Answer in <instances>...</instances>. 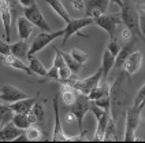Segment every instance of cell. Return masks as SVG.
<instances>
[{
	"instance_id": "cell-17",
	"label": "cell",
	"mask_w": 145,
	"mask_h": 143,
	"mask_svg": "<svg viewBox=\"0 0 145 143\" xmlns=\"http://www.w3.org/2000/svg\"><path fill=\"white\" fill-rule=\"evenodd\" d=\"M111 117H112L111 110H107L101 119L97 120V127H96V131H95V136H93V140L95 142H103L104 140L105 129L108 127V122H110Z\"/></svg>"
},
{
	"instance_id": "cell-24",
	"label": "cell",
	"mask_w": 145,
	"mask_h": 143,
	"mask_svg": "<svg viewBox=\"0 0 145 143\" xmlns=\"http://www.w3.org/2000/svg\"><path fill=\"white\" fill-rule=\"evenodd\" d=\"M27 59H29V68H30L32 73L39 74V76H42V77H45V76H47L48 69H45V66L42 65V62H41L37 56L30 55V54H29V55H27Z\"/></svg>"
},
{
	"instance_id": "cell-5",
	"label": "cell",
	"mask_w": 145,
	"mask_h": 143,
	"mask_svg": "<svg viewBox=\"0 0 145 143\" xmlns=\"http://www.w3.org/2000/svg\"><path fill=\"white\" fill-rule=\"evenodd\" d=\"M119 24H123L122 21L121 13H115V14H103V15L95 18V25L104 29L108 33L110 39L116 40V26Z\"/></svg>"
},
{
	"instance_id": "cell-11",
	"label": "cell",
	"mask_w": 145,
	"mask_h": 143,
	"mask_svg": "<svg viewBox=\"0 0 145 143\" xmlns=\"http://www.w3.org/2000/svg\"><path fill=\"white\" fill-rule=\"evenodd\" d=\"M24 134L25 129L18 128L12 121H10L6 125L0 128V142H15L16 139Z\"/></svg>"
},
{
	"instance_id": "cell-41",
	"label": "cell",
	"mask_w": 145,
	"mask_h": 143,
	"mask_svg": "<svg viewBox=\"0 0 145 143\" xmlns=\"http://www.w3.org/2000/svg\"><path fill=\"white\" fill-rule=\"evenodd\" d=\"M19 1H21V4L24 7H29V6H32L33 3H36L34 0H19Z\"/></svg>"
},
{
	"instance_id": "cell-36",
	"label": "cell",
	"mask_w": 145,
	"mask_h": 143,
	"mask_svg": "<svg viewBox=\"0 0 145 143\" xmlns=\"http://www.w3.org/2000/svg\"><path fill=\"white\" fill-rule=\"evenodd\" d=\"M11 54V44H8V41L0 39V55H8Z\"/></svg>"
},
{
	"instance_id": "cell-27",
	"label": "cell",
	"mask_w": 145,
	"mask_h": 143,
	"mask_svg": "<svg viewBox=\"0 0 145 143\" xmlns=\"http://www.w3.org/2000/svg\"><path fill=\"white\" fill-rule=\"evenodd\" d=\"M60 52H62V55H63V59H65L66 65L71 69V72L74 74H78L81 70V68H82V65H81L80 62H77V61L71 56L70 52H65V51H60Z\"/></svg>"
},
{
	"instance_id": "cell-32",
	"label": "cell",
	"mask_w": 145,
	"mask_h": 143,
	"mask_svg": "<svg viewBox=\"0 0 145 143\" xmlns=\"http://www.w3.org/2000/svg\"><path fill=\"white\" fill-rule=\"evenodd\" d=\"M71 56L77 61V62H80L81 65H84L86 61H88V54L86 52H84L82 50H78V48H74V50H71Z\"/></svg>"
},
{
	"instance_id": "cell-43",
	"label": "cell",
	"mask_w": 145,
	"mask_h": 143,
	"mask_svg": "<svg viewBox=\"0 0 145 143\" xmlns=\"http://www.w3.org/2000/svg\"><path fill=\"white\" fill-rule=\"evenodd\" d=\"M140 10H142V11H145V4H141V6H140Z\"/></svg>"
},
{
	"instance_id": "cell-14",
	"label": "cell",
	"mask_w": 145,
	"mask_h": 143,
	"mask_svg": "<svg viewBox=\"0 0 145 143\" xmlns=\"http://www.w3.org/2000/svg\"><path fill=\"white\" fill-rule=\"evenodd\" d=\"M141 65H142V54L137 51V50H134L130 56L127 58V61L125 62L123 65V72H125V74H127V76H133L134 73H137L140 69H141Z\"/></svg>"
},
{
	"instance_id": "cell-12",
	"label": "cell",
	"mask_w": 145,
	"mask_h": 143,
	"mask_svg": "<svg viewBox=\"0 0 145 143\" xmlns=\"http://www.w3.org/2000/svg\"><path fill=\"white\" fill-rule=\"evenodd\" d=\"M0 15H1V21H3L6 41L10 43L11 41V29H12V17H11V11H10L7 0H0Z\"/></svg>"
},
{
	"instance_id": "cell-8",
	"label": "cell",
	"mask_w": 145,
	"mask_h": 143,
	"mask_svg": "<svg viewBox=\"0 0 145 143\" xmlns=\"http://www.w3.org/2000/svg\"><path fill=\"white\" fill-rule=\"evenodd\" d=\"M24 15L26 17V18H27L36 28H39L40 30H44V32H52L51 26L47 24L45 18H44L42 13H41L40 7H39L36 3H33L32 6H29V7H25Z\"/></svg>"
},
{
	"instance_id": "cell-3",
	"label": "cell",
	"mask_w": 145,
	"mask_h": 143,
	"mask_svg": "<svg viewBox=\"0 0 145 143\" xmlns=\"http://www.w3.org/2000/svg\"><path fill=\"white\" fill-rule=\"evenodd\" d=\"M59 95L60 94H55L54 96V110H55V128H54V135H52V140L54 142H74V140H82L85 134H81L77 136H69L63 131L62 128V122H60V117H59Z\"/></svg>"
},
{
	"instance_id": "cell-4",
	"label": "cell",
	"mask_w": 145,
	"mask_h": 143,
	"mask_svg": "<svg viewBox=\"0 0 145 143\" xmlns=\"http://www.w3.org/2000/svg\"><path fill=\"white\" fill-rule=\"evenodd\" d=\"M121 17L122 21L126 28H129L133 32L134 36L142 37V33L140 30V21H138V11L134 8L133 4H130L129 1H125L123 7L121 8Z\"/></svg>"
},
{
	"instance_id": "cell-7",
	"label": "cell",
	"mask_w": 145,
	"mask_h": 143,
	"mask_svg": "<svg viewBox=\"0 0 145 143\" xmlns=\"http://www.w3.org/2000/svg\"><path fill=\"white\" fill-rule=\"evenodd\" d=\"M63 34H65V29H60V30H56V32H42L39 33L34 40H33V43L30 44V48H29V54L30 55H34V54H37L39 51H41L42 48H45L47 46H49L54 40L59 39V37H63ZM27 54V55H29Z\"/></svg>"
},
{
	"instance_id": "cell-10",
	"label": "cell",
	"mask_w": 145,
	"mask_h": 143,
	"mask_svg": "<svg viewBox=\"0 0 145 143\" xmlns=\"http://www.w3.org/2000/svg\"><path fill=\"white\" fill-rule=\"evenodd\" d=\"M25 98H29L27 94H25L24 91L18 89L14 85H10V84H6L0 88V99L6 103H14L16 101H21V99H25Z\"/></svg>"
},
{
	"instance_id": "cell-2",
	"label": "cell",
	"mask_w": 145,
	"mask_h": 143,
	"mask_svg": "<svg viewBox=\"0 0 145 143\" xmlns=\"http://www.w3.org/2000/svg\"><path fill=\"white\" fill-rule=\"evenodd\" d=\"M141 113L142 111L134 109L133 106L127 107L126 110V117H125V135H123V142H134L137 140L136 132L141 122Z\"/></svg>"
},
{
	"instance_id": "cell-30",
	"label": "cell",
	"mask_w": 145,
	"mask_h": 143,
	"mask_svg": "<svg viewBox=\"0 0 145 143\" xmlns=\"http://www.w3.org/2000/svg\"><path fill=\"white\" fill-rule=\"evenodd\" d=\"M104 140L105 142H108V140H110V142H111V140L116 142V140H118V135H116V128H115V120H114V117H111L110 122H108V127L105 129Z\"/></svg>"
},
{
	"instance_id": "cell-21",
	"label": "cell",
	"mask_w": 145,
	"mask_h": 143,
	"mask_svg": "<svg viewBox=\"0 0 145 143\" xmlns=\"http://www.w3.org/2000/svg\"><path fill=\"white\" fill-rule=\"evenodd\" d=\"M115 58L116 56L110 52V50L105 48L104 52H103V58H101V70H103V81H107L108 79V74L111 69L114 68L115 65Z\"/></svg>"
},
{
	"instance_id": "cell-33",
	"label": "cell",
	"mask_w": 145,
	"mask_h": 143,
	"mask_svg": "<svg viewBox=\"0 0 145 143\" xmlns=\"http://www.w3.org/2000/svg\"><path fill=\"white\" fill-rule=\"evenodd\" d=\"M74 76V73L71 72V69L67 66V65H63L62 68H59V81H66V80L71 79Z\"/></svg>"
},
{
	"instance_id": "cell-42",
	"label": "cell",
	"mask_w": 145,
	"mask_h": 143,
	"mask_svg": "<svg viewBox=\"0 0 145 143\" xmlns=\"http://www.w3.org/2000/svg\"><path fill=\"white\" fill-rule=\"evenodd\" d=\"M110 3H114V4H118L119 7H123V4H125V1L123 0H110Z\"/></svg>"
},
{
	"instance_id": "cell-34",
	"label": "cell",
	"mask_w": 145,
	"mask_h": 143,
	"mask_svg": "<svg viewBox=\"0 0 145 143\" xmlns=\"http://www.w3.org/2000/svg\"><path fill=\"white\" fill-rule=\"evenodd\" d=\"M33 113H34V116L37 117V121H44V119H45V114H44V109H42V106H41L40 103H34V106H33Z\"/></svg>"
},
{
	"instance_id": "cell-37",
	"label": "cell",
	"mask_w": 145,
	"mask_h": 143,
	"mask_svg": "<svg viewBox=\"0 0 145 143\" xmlns=\"http://www.w3.org/2000/svg\"><path fill=\"white\" fill-rule=\"evenodd\" d=\"M107 50H110V52L116 56L119 54V51H121V47H119V44H118L116 40H111V41L108 43V46H107Z\"/></svg>"
},
{
	"instance_id": "cell-29",
	"label": "cell",
	"mask_w": 145,
	"mask_h": 143,
	"mask_svg": "<svg viewBox=\"0 0 145 143\" xmlns=\"http://www.w3.org/2000/svg\"><path fill=\"white\" fill-rule=\"evenodd\" d=\"M14 117V111L10 107V105H1L0 103V120H1V127L10 122Z\"/></svg>"
},
{
	"instance_id": "cell-22",
	"label": "cell",
	"mask_w": 145,
	"mask_h": 143,
	"mask_svg": "<svg viewBox=\"0 0 145 143\" xmlns=\"http://www.w3.org/2000/svg\"><path fill=\"white\" fill-rule=\"evenodd\" d=\"M29 48L30 47H29L27 41L24 39H21L19 41L11 44V54L18 56V58H21V59H26V58H27V54H29Z\"/></svg>"
},
{
	"instance_id": "cell-23",
	"label": "cell",
	"mask_w": 145,
	"mask_h": 143,
	"mask_svg": "<svg viewBox=\"0 0 145 143\" xmlns=\"http://www.w3.org/2000/svg\"><path fill=\"white\" fill-rule=\"evenodd\" d=\"M45 1H47V4H48L49 7L52 8L57 15L65 21L66 24L71 21V17H70V14L67 13V10H66L65 6L62 4V1H60V0H45Z\"/></svg>"
},
{
	"instance_id": "cell-13",
	"label": "cell",
	"mask_w": 145,
	"mask_h": 143,
	"mask_svg": "<svg viewBox=\"0 0 145 143\" xmlns=\"http://www.w3.org/2000/svg\"><path fill=\"white\" fill-rule=\"evenodd\" d=\"M136 41H137V36H133L129 41H126V44L121 48L119 54H118L116 58H115V65H114V68H116V69H122V68H123V65H125V62L127 61V58L130 56V54L136 50Z\"/></svg>"
},
{
	"instance_id": "cell-31",
	"label": "cell",
	"mask_w": 145,
	"mask_h": 143,
	"mask_svg": "<svg viewBox=\"0 0 145 143\" xmlns=\"http://www.w3.org/2000/svg\"><path fill=\"white\" fill-rule=\"evenodd\" d=\"M25 134L27 136V140H40L42 138V131L39 127H36L34 124L30 125L27 129H25Z\"/></svg>"
},
{
	"instance_id": "cell-19",
	"label": "cell",
	"mask_w": 145,
	"mask_h": 143,
	"mask_svg": "<svg viewBox=\"0 0 145 143\" xmlns=\"http://www.w3.org/2000/svg\"><path fill=\"white\" fill-rule=\"evenodd\" d=\"M16 29H18V34H19L21 39L27 40L32 34L33 29H34V25L25 15H21L16 19Z\"/></svg>"
},
{
	"instance_id": "cell-9",
	"label": "cell",
	"mask_w": 145,
	"mask_h": 143,
	"mask_svg": "<svg viewBox=\"0 0 145 143\" xmlns=\"http://www.w3.org/2000/svg\"><path fill=\"white\" fill-rule=\"evenodd\" d=\"M90 25H95V18L92 17H81V18H75L72 19L70 22L66 24V28H65V34H63V43L62 44H66V41L71 37L72 34L78 33L81 29L86 28V26H90Z\"/></svg>"
},
{
	"instance_id": "cell-35",
	"label": "cell",
	"mask_w": 145,
	"mask_h": 143,
	"mask_svg": "<svg viewBox=\"0 0 145 143\" xmlns=\"http://www.w3.org/2000/svg\"><path fill=\"white\" fill-rule=\"evenodd\" d=\"M45 80H59V68L52 65L48 69V72H47Z\"/></svg>"
},
{
	"instance_id": "cell-1",
	"label": "cell",
	"mask_w": 145,
	"mask_h": 143,
	"mask_svg": "<svg viewBox=\"0 0 145 143\" xmlns=\"http://www.w3.org/2000/svg\"><path fill=\"white\" fill-rule=\"evenodd\" d=\"M101 80H103V70H101V68H100L95 74L89 76V77H86V79H75V77L72 76L71 79L66 80V81H63V83L70 84L71 87H74L78 92H81V94L88 95L93 88L97 87V85L100 84Z\"/></svg>"
},
{
	"instance_id": "cell-18",
	"label": "cell",
	"mask_w": 145,
	"mask_h": 143,
	"mask_svg": "<svg viewBox=\"0 0 145 143\" xmlns=\"http://www.w3.org/2000/svg\"><path fill=\"white\" fill-rule=\"evenodd\" d=\"M59 94H60V98H62V101H63V103H65L66 106H71V105L77 101L78 91H77L74 87H71L70 84L63 83V84L60 85Z\"/></svg>"
},
{
	"instance_id": "cell-15",
	"label": "cell",
	"mask_w": 145,
	"mask_h": 143,
	"mask_svg": "<svg viewBox=\"0 0 145 143\" xmlns=\"http://www.w3.org/2000/svg\"><path fill=\"white\" fill-rule=\"evenodd\" d=\"M108 4H110V0H88L85 13H86L88 17L97 18V17L105 14Z\"/></svg>"
},
{
	"instance_id": "cell-20",
	"label": "cell",
	"mask_w": 145,
	"mask_h": 143,
	"mask_svg": "<svg viewBox=\"0 0 145 143\" xmlns=\"http://www.w3.org/2000/svg\"><path fill=\"white\" fill-rule=\"evenodd\" d=\"M36 103V98H25L21 101H16L14 103H8L10 107L12 109L14 113H22V114H27L33 110V106Z\"/></svg>"
},
{
	"instance_id": "cell-40",
	"label": "cell",
	"mask_w": 145,
	"mask_h": 143,
	"mask_svg": "<svg viewBox=\"0 0 145 143\" xmlns=\"http://www.w3.org/2000/svg\"><path fill=\"white\" fill-rule=\"evenodd\" d=\"M133 36H134V34H133V32L130 30L129 28H125V29H123V30L121 32V39L125 40V41H129V40L131 39Z\"/></svg>"
},
{
	"instance_id": "cell-25",
	"label": "cell",
	"mask_w": 145,
	"mask_h": 143,
	"mask_svg": "<svg viewBox=\"0 0 145 143\" xmlns=\"http://www.w3.org/2000/svg\"><path fill=\"white\" fill-rule=\"evenodd\" d=\"M10 11H11V17H12V25L16 22V19L21 15H24V10L25 7L21 4L19 0H7Z\"/></svg>"
},
{
	"instance_id": "cell-6",
	"label": "cell",
	"mask_w": 145,
	"mask_h": 143,
	"mask_svg": "<svg viewBox=\"0 0 145 143\" xmlns=\"http://www.w3.org/2000/svg\"><path fill=\"white\" fill-rule=\"evenodd\" d=\"M69 110L74 113L81 134H85V131H84V117L88 111H90V99L88 98V95L78 92L77 101L71 106H69Z\"/></svg>"
},
{
	"instance_id": "cell-26",
	"label": "cell",
	"mask_w": 145,
	"mask_h": 143,
	"mask_svg": "<svg viewBox=\"0 0 145 143\" xmlns=\"http://www.w3.org/2000/svg\"><path fill=\"white\" fill-rule=\"evenodd\" d=\"M11 121L21 129H27L30 125H33L29 119V114H22V113H14V117Z\"/></svg>"
},
{
	"instance_id": "cell-39",
	"label": "cell",
	"mask_w": 145,
	"mask_h": 143,
	"mask_svg": "<svg viewBox=\"0 0 145 143\" xmlns=\"http://www.w3.org/2000/svg\"><path fill=\"white\" fill-rule=\"evenodd\" d=\"M70 1H71L72 7L77 11H85V8H86V1L85 0H70Z\"/></svg>"
},
{
	"instance_id": "cell-16",
	"label": "cell",
	"mask_w": 145,
	"mask_h": 143,
	"mask_svg": "<svg viewBox=\"0 0 145 143\" xmlns=\"http://www.w3.org/2000/svg\"><path fill=\"white\" fill-rule=\"evenodd\" d=\"M1 62H3L4 65H7V66L14 68V69H16V70L24 72L25 74H27V76H32L33 74L32 70H30V68H29V65H26L24 62V59H21V58H18V56L12 55V54L3 55L1 56Z\"/></svg>"
},
{
	"instance_id": "cell-28",
	"label": "cell",
	"mask_w": 145,
	"mask_h": 143,
	"mask_svg": "<svg viewBox=\"0 0 145 143\" xmlns=\"http://www.w3.org/2000/svg\"><path fill=\"white\" fill-rule=\"evenodd\" d=\"M131 106L140 111H142L145 109V83L141 85V88L138 89L137 95L134 98V102H133Z\"/></svg>"
},
{
	"instance_id": "cell-38",
	"label": "cell",
	"mask_w": 145,
	"mask_h": 143,
	"mask_svg": "<svg viewBox=\"0 0 145 143\" xmlns=\"http://www.w3.org/2000/svg\"><path fill=\"white\" fill-rule=\"evenodd\" d=\"M138 21H140V30L142 33V39L145 40V11L140 10L138 13Z\"/></svg>"
},
{
	"instance_id": "cell-44",
	"label": "cell",
	"mask_w": 145,
	"mask_h": 143,
	"mask_svg": "<svg viewBox=\"0 0 145 143\" xmlns=\"http://www.w3.org/2000/svg\"><path fill=\"white\" fill-rule=\"evenodd\" d=\"M0 128H1V120H0Z\"/></svg>"
}]
</instances>
